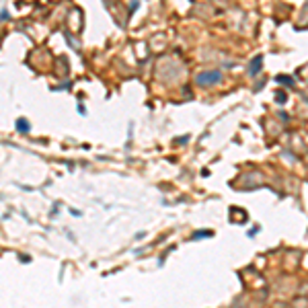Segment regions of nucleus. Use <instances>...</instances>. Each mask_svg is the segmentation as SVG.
<instances>
[{"mask_svg": "<svg viewBox=\"0 0 308 308\" xmlns=\"http://www.w3.org/2000/svg\"><path fill=\"white\" fill-rule=\"evenodd\" d=\"M203 236H212V230H199V232H193V240L203 238Z\"/></svg>", "mask_w": 308, "mask_h": 308, "instance_id": "obj_4", "label": "nucleus"}, {"mask_svg": "<svg viewBox=\"0 0 308 308\" xmlns=\"http://www.w3.org/2000/svg\"><path fill=\"white\" fill-rule=\"evenodd\" d=\"M261 66H263V58H261V55H257L253 62H251V72L255 74L257 70H261Z\"/></svg>", "mask_w": 308, "mask_h": 308, "instance_id": "obj_3", "label": "nucleus"}, {"mask_svg": "<svg viewBox=\"0 0 308 308\" xmlns=\"http://www.w3.org/2000/svg\"><path fill=\"white\" fill-rule=\"evenodd\" d=\"M277 82H284V84H294V78H288V76H277Z\"/></svg>", "mask_w": 308, "mask_h": 308, "instance_id": "obj_5", "label": "nucleus"}, {"mask_svg": "<svg viewBox=\"0 0 308 308\" xmlns=\"http://www.w3.org/2000/svg\"><path fill=\"white\" fill-rule=\"evenodd\" d=\"M29 127H31V126L27 123V119H23V117H21V119H17V129L21 131V134H27V131H29Z\"/></svg>", "mask_w": 308, "mask_h": 308, "instance_id": "obj_2", "label": "nucleus"}, {"mask_svg": "<svg viewBox=\"0 0 308 308\" xmlns=\"http://www.w3.org/2000/svg\"><path fill=\"white\" fill-rule=\"evenodd\" d=\"M195 80H197V84H201V86H208V84H216V82H220V80H222V76H220V72H218V70H214V72H203V74H199Z\"/></svg>", "mask_w": 308, "mask_h": 308, "instance_id": "obj_1", "label": "nucleus"}]
</instances>
